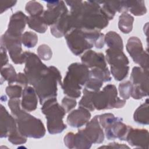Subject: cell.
<instances>
[{
  "mask_svg": "<svg viewBox=\"0 0 149 149\" xmlns=\"http://www.w3.org/2000/svg\"><path fill=\"white\" fill-rule=\"evenodd\" d=\"M132 84L130 81H126L119 85V95L123 100H127L131 95L132 91Z\"/></svg>",
  "mask_w": 149,
  "mask_h": 149,
  "instance_id": "obj_35",
  "label": "cell"
},
{
  "mask_svg": "<svg viewBox=\"0 0 149 149\" xmlns=\"http://www.w3.org/2000/svg\"><path fill=\"white\" fill-rule=\"evenodd\" d=\"M89 71L83 63L76 62L70 65L61 84L63 93L71 98H79L82 87L89 79Z\"/></svg>",
  "mask_w": 149,
  "mask_h": 149,
  "instance_id": "obj_4",
  "label": "cell"
},
{
  "mask_svg": "<svg viewBox=\"0 0 149 149\" xmlns=\"http://www.w3.org/2000/svg\"><path fill=\"white\" fill-rule=\"evenodd\" d=\"M91 101L94 109L97 110L119 108L122 104V99L118 97L116 88L113 84H108L102 91L94 92Z\"/></svg>",
  "mask_w": 149,
  "mask_h": 149,
  "instance_id": "obj_7",
  "label": "cell"
},
{
  "mask_svg": "<svg viewBox=\"0 0 149 149\" xmlns=\"http://www.w3.org/2000/svg\"><path fill=\"white\" fill-rule=\"evenodd\" d=\"M58 83L61 86L62 83L61 73L55 66H48V70L33 86L41 105L48 99L56 97Z\"/></svg>",
  "mask_w": 149,
  "mask_h": 149,
  "instance_id": "obj_5",
  "label": "cell"
},
{
  "mask_svg": "<svg viewBox=\"0 0 149 149\" xmlns=\"http://www.w3.org/2000/svg\"><path fill=\"white\" fill-rule=\"evenodd\" d=\"M126 141L132 146L142 148H148V132L144 129H133L130 126Z\"/></svg>",
  "mask_w": 149,
  "mask_h": 149,
  "instance_id": "obj_14",
  "label": "cell"
},
{
  "mask_svg": "<svg viewBox=\"0 0 149 149\" xmlns=\"http://www.w3.org/2000/svg\"><path fill=\"white\" fill-rule=\"evenodd\" d=\"M126 50L134 62L140 68L148 70V54L143 49L141 40L137 37H131L127 40Z\"/></svg>",
  "mask_w": 149,
  "mask_h": 149,
  "instance_id": "obj_10",
  "label": "cell"
},
{
  "mask_svg": "<svg viewBox=\"0 0 149 149\" xmlns=\"http://www.w3.org/2000/svg\"><path fill=\"white\" fill-rule=\"evenodd\" d=\"M1 79L8 81L9 85L13 84L16 81L17 74L16 73L13 66L10 64H8L1 68Z\"/></svg>",
  "mask_w": 149,
  "mask_h": 149,
  "instance_id": "obj_28",
  "label": "cell"
},
{
  "mask_svg": "<svg viewBox=\"0 0 149 149\" xmlns=\"http://www.w3.org/2000/svg\"><path fill=\"white\" fill-rule=\"evenodd\" d=\"M83 95L79 101V107L84 108L90 111H94L95 109L91 101V96L93 91H89L84 88L83 90Z\"/></svg>",
  "mask_w": 149,
  "mask_h": 149,
  "instance_id": "obj_33",
  "label": "cell"
},
{
  "mask_svg": "<svg viewBox=\"0 0 149 149\" xmlns=\"http://www.w3.org/2000/svg\"><path fill=\"white\" fill-rule=\"evenodd\" d=\"M17 1H1V13H2L4 11H6L9 8L15 5Z\"/></svg>",
  "mask_w": 149,
  "mask_h": 149,
  "instance_id": "obj_43",
  "label": "cell"
},
{
  "mask_svg": "<svg viewBox=\"0 0 149 149\" xmlns=\"http://www.w3.org/2000/svg\"><path fill=\"white\" fill-rule=\"evenodd\" d=\"M22 37H15L5 33L1 38V44L8 50L9 56L16 64H22L25 62L26 54L22 48Z\"/></svg>",
  "mask_w": 149,
  "mask_h": 149,
  "instance_id": "obj_9",
  "label": "cell"
},
{
  "mask_svg": "<svg viewBox=\"0 0 149 149\" xmlns=\"http://www.w3.org/2000/svg\"><path fill=\"white\" fill-rule=\"evenodd\" d=\"M37 93L34 87L26 86L23 90L21 107L24 111L30 112L34 111L37 107Z\"/></svg>",
  "mask_w": 149,
  "mask_h": 149,
  "instance_id": "obj_21",
  "label": "cell"
},
{
  "mask_svg": "<svg viewBox=\"0 0 149 149\" xmlns=\"http://www.w3.org/2000/svg\"><path fill=\"white\" fill-rule=\"evenodd\" d=\"M82 63L88 68H106L107 63L102 53L88 50L81 57Z\"/></svg>",
  "mask_w": 149,
  "mask_h": 149,
  "instance_id": "obj_18",
  "label": "cell"
},
{
  "mask_svg": "<svg viewBox=\"0 0 149 149\" xmlns=\"http://www.w3.org/2000/svg\"><path fill=\"white\" fill-rule=\"evenodd\" d=\"M77 104L76 100L69 97H65L62 100V107L65 109L66 113L70 112Z\"/></svg>",
  "mask_w": 149,
  "mask_h": 149,
  "instance_id": "obj_40",
  "label": "cell"
},
{
  "mask_svg": "<svg viewBox=\"0 0 149 149\" xmlns=\"http://www.w3.org/2000/svg\"><path fill=\"white\" fill-rule=\"evenodd\" d=\"M91 113L88 109L79 107L72 111L67 117V123L73 127H80L87 124L91 118Z\"/></svg>",
  "mask_w": 149,
  "mask_h": 149,
  "instance_id": "obj_19",
  "label": "cell"
},
{
  "mask_svg": "<svg viewBox=\"0 0 149 149\" xmlns=\"http://www.w3.org/2000/svg\"><path fill=\"white\" fill-rule=\"evenodd\" d=\"M5 91L10 99L19 98L22 96V87L18 84H9L6 87Z\"/></svg>",
  "mask_w": 149,
  "mask_h": 149,
  "instance_id": "obj_36",
  "label": "cell"
},
{
  "mask_svg": "<svg viewBox=\"0 0 149 149\" xmlns=\"http://www.w3.org/2000/svg\"><path fill=\"white\" fill-rule=\"evenodd\" d=\"M100 148H129V147L124 144H119L118 143L112 142L109 143L108 146H101Z\"/></svg>",
  "mask_w": 149,
  "mask_h": 149,
  "instance_id": "obj_44",
  "label": "cell"
},
{
  "mask_svg": "<svg viewBox=\"0 0 149 149\" xmlns=\"http://www.w3.org/2000/svg\"><path fill=\"white\" fill-rule=\"evenodd\" d=\"M25 52L27 57L24 72L28 79L29 83L34 86L48 70V67L43 63L39 56L34 53L29 51Z\"/></svg>",
  "mask_w": 149,
  "mask_h": 149,
  "instance_id": "obj_8",
  "label": "cell"
},
{
  "mask_svg": "<svg viewBox=\"0 0 149 149\" xmlns=\"http://www.w3.org/2000/svg\"><path fill=\"white\" fill-rule=\"evenodd\" d=\"M128 5L129 10L135 16H142L147 12L144 1H128Z\"/></svg>",
  "mask_w": 149,
  "mask_h": 149,
  "instance_id": "obj_29",
  "label": "cell"
},
{
  "mask_svg": "<svg viewBox=\"0 0 149 149\" xmlns=\"http://www.w3.org/2000/svg\"><path fill=\"white\" fill-rule=\"evenodd\" d=\"M134 17L127 12H124L119 17L118 27L125 34L129 33L133 29Z\"/></svg>",
  "mask_w": 149,
  "mask_h": 149,
  "instance_id": "obj_27",
  "label": "cell"
},
{
  "mask_svg": "<svg viewBox=\"0 0 149 149\" xmlns=\"http://www.w3.org/2000/svg\"><path fill=\"white\" fill-rule=\"evenodd\" d=\"M41 111L45 115L49 133H61L66 128V125L63 122L66 112L62 105L58 104L56 97L46 100L42 104Z\"/></svg>",
  "mask_w": 149,
  "mask_h": 149,
  "instance_id": "obj_6",
  "label": "cell"
},
{
  "mask_svg": "<svg viewBox=\"0 0 149 149\" xmlns=\"http://www.w3.org/2000/svg\"><path fill=\"white\" fill-rule=\"evenodd\" d=\"M65 37L69 48L76 56L81 55L94 46L101 49L105 44V36L100 31H87L73 29Z\"/></svg>",
  "mask_w": 149,
  "mask_h": 149,
  "instance_id": "obj_3",
  "label": "cell"
},
{
  "mask_svg": "<svg viewBox=\"0 0 149 149\" xmlns=\"http://www.w3.org/2000/svg\"><path fill=\"white\" fill-rule=\"evenodd\" d=\"M16 82L18 85L23 87H26L27 86V84H29L27 76L23 73H19L17 74Z\"/></svg>",
  "mask_w": 149,
  "mask_h": 149,
  "instance_id": "obj_41",
  "label": "cell"
},
{
  "mask_svg": "<svg viewBox=\"0 0 149 149\" xmlns=\"http://www.w3.org/2000/svg\"><path fill=\"white\" fill-rule=\"evenodd\" d=\"M66 3L70 7L69 15L72 29L100 31L108 26L109 20L98 1H70Z\"/></svg>",
  "mask_w": 149,
  "mask_h": 149,
  "instance_id": "obj_1",
  "label": "cell"
},
{
  "mask_svg": "<svg viewBox=\"0 0 149 149\" xmlns=\"http://www.w3.org/2000/svg\"><path fill=\"white\" fill-rule=\"evenodd\" d=\"M8 140L14 145H19L24 144L27 141V137L23 136L17 129L8 136Z\"/></svg>",
  "mask_w": 149,
  "mask_h": 149,
  "instance_id": "obj_39",
  "label": "cell"
},
{
  "mask_svg": "<svg viewBox=\"0 0 149 149\" xmlns=\"http://www.w3.org/2000/svg\"><path fill=\"white\" fill-rule=\"evenodd\" d=\"M148 100L140 105L134 111L133 119L134 122L141 125H148Z\"/></svg>",
  "mask_w": 149,
  "mask_h": 149,
  "instance_id": "obj_24",
  "label": "cell"
},
{
  "mask_svg": "<svg viewBox=\"0 0 149 149\" xmlns=\"http://www.w3.org/2000/svg\"><path fill=\"white\" fill-rule=\"evenodd\" d=\"M51 34L56 38L65 36L71 30L72 26L70 22V15L69 12L62 16L58 21L51 26Z\"/></svg>",
  "mask_w": 149,
  "mask_h": 149,
  "instance_id": "obj_22",
  "label": "cell"
},
{
  "mask_svg": "<svg viewBox=\"0 0 149 149\" xmlns=\"http://www.w3.org/2000/svg\"><path fill=\"white\" fill-rule=\"evenodd\" d=\"M129 127L130 126L122 122V118H118L116 120L104 129L105 134L108 140L119 139L121 141H125Z\"/></svg>",
  "mask_w": 149,
  "mask_h": 149,
  "instance_id": "obj_16",
  "label": "cell"
},
{
  "mask_svg": "<svg viewBox=\"0 0 149 149\" xmlns=\"http://www.w3.org/2000/svg\"><path fill=\"white\" fill-rule=\"evenodd\" d=\"M130 81L133 86L137 87L148 94V70L134 66L132 70Z\"/></svg>",
  "mask_w": 149,
  "mask_h": 149,
  "instance_id": "obj_20",
  "label": "cell"
},
{
  "mask_svg": "<svg viewBox=\"0 0 149 149\" xmlns=\"http://www.w3.org/2000/svg\"><path fill=\"white\" fill-rule=\"evenodd\" d=\"M46 2L48 9L44 12L42 17L48 26L55 24L62 16L69 12L62 1H49Z\"/></svg>",
  "mask_w": 149,
  "mask_h": 149,
  "instance_id": "obj_11",
  "label": "cell"
},
{
  "mask_svg": "<svg viewBox=\"0 0 149 149\" xmlns=\"http://www.w3.org/2000/svg\"><path fill=\"white\" fill-rule=\"evenodd\" d=\"M8 106L15 118L18 130L26 137L40 139L45 134V128L42 121L21 108L19 98L10 99Z\"/></svg>",
  "mask_w": 149,
  "mask_h": 149,
  "instance_id": "obj_2",
  "label": "cell"
},
{
  "mask_svg": "<svg viewBox=\"0 0 149 149\" xmlns=\"http://www.w3.org/2000/svg\"><path fill=\"white\" fill-rule=\"evenodd\" d=\"M29 27L39 33H44L47 30V24L45 22L42 16H29L27 20Z\"/></svg>",
  "mask_w": 149,
  "mask_h": 149,
  "instance_id": "obj_26",
  "label": "cell"
},
{
  "mask_svg": "<svg viewBox=\"0 0 149 149\" xmlns=\"http://www.w3.org/2000/svg\"><path fill=\"white\" fill-rule=\"evenodd\" d=\"M17 129L15 118L9 113L8 111L2 105H1V138L8 137Z\"/></svg>",
  "mask_w": 149,
  "mask_h": 149,
  "instance_id": "obj_15",
  "label": "cell"
},
{
  "mask_svg": "<svg viewBox=\"0 0 149 149\" xmlns=\"http://www.w3.org/2000/svg\"><path fill=\"white\" fill-rule=\"evenodd\" d=\"M90 77L97 79L104 82L111 80L110 72L108 67L106 68H92L90 71Z\"/></svg>",
  "mask_w": 149,
  "mask_h": 149,
  "instance_id": "obj_30",
  "label": "cell"
},
{
  "mask_svg": "<svg viewBox=\"0 0 149 149\" xmlns=\"http://www.w3.org/2000/svg\"><path fill=\"white\" fill-rule=\"evenodd\" d=\"M83 133L91 144H100L104 141V133L98 121V115H95L81 129Z\"/></svg>",
  "mask_w": 149,
  "mask_h": 149,
  "instance_id": "obj_12",
  "label": "cell"
},
{
  "mask_svg": "<svg viewBox=\"0 0 149 149\" xmlns=\"http://www.w3.org/2000/svg\"><path fill=\"white\" fill-rule=\"evenodd\" d=\"M105 43L109 47L108 48L114 49L123 50V40L119 34L115 31H110L108 32L104 37Z\"/></svg>",
  "mask_w": 149,
  "mask_h": 149,
  "instance_id": "obj_25",
  "label": "cell"
},
{
  "mask_svg": "<svg viewBox=\"0 0 149 149\" xmlns=\"http://www.w3.org/2000/svg\"><path fill=\"white\" fill-rule=\"evenodd\" d=\"M6 48L1 44V68L8 65V57L6 54Z\"/></svg>",
  "mask_w": 149,
  "mask_h": 149,
  "instance_id": "obj_42",
  "label": "cell"
},
{
  "mask_svg": "<svg viewBox=\"0 0 149 149\" xmlns=\"http://www.w3.org/2000/svg\"><path fill=\"white\" fill-rule=\"evenodd\" d=\"M27 20L28 16L22 11L16 12L11 16L5 33L15 37H22V33L27 23Z\"/></svg>",
  "mask_w": 149,
  "mask_h": 149,
  "instance_id": "obj_13",
  "label": "cell"
},
{
  "mask_svg": "<svg viewBox=\"0 0 149 149\" xmlns=\"http://www.w3.org/2000/svg\"><path fill=\"white\" fill-rule=\"evenodd\" d=\"M65 145L69 148H90L92 144L85 136L81 129L76 134L73 132L68 133L64 137Z\"/></svg>",
  "mask_w": 149,
  "mask_h": 149,
  "instance_id": "obj_17",
  "label": "cell"
},
{
  "mask_svg": "<svg viewBox=\"0 0 149 149\" xmlns=\"http://www.w3.org/2000/svg\"><path fill=\"white\" fill-rule=\"evenodd\" d=\"M25 10L31 16H42L44 8L42 5L36 1H30L26 3Z\"/></svg>",
  "mask_w": 149,
  "mask_h": 149,
  "instance_id": "obj_31",
  "label": "cell"
},
{
  "mask_svg": "<svg viewBox=\"0 0 149 149\" xmlns=\"http://www.w3.org/2000/svg\"><path fill=\"white\" fill-rule=\"evenodd\" d=\"M129 70L128 65L120 67L111 66V72L114 79L117 81H121L125 79L127 76Z\"/></svg>",
  "mask_w": 149,
  "mask_h": 149,
  "instance_id": "obj_34",
  "label": "cell"
},
{
  "mask_svg": "<svg viewBox=\"0 0 149 149\" xmlns=\"http://www.w3.org/2000/svg\"><path fill=\"white\" fill-rule=\"evenodd\" d=\"M22 42L27 48L34 47L38 42L37 35L32 31H26L22 37Z\"/></svg>",
  "mask_w": 149,
  "mask_h": 149,
  "instance_id": "obj_32",
  "label": "cell"
},
{
  "mask_svg": "<svg viewBox=\"0 0 149 149\" xmlns=\"http://www.w3.org/2000/svg\"><path fill=\"white\" fill-rule=\"evenodd\" d=\"M103 82L97 79L89 77V79L84 85V88L87 90L94 92L100 91L102 86Z\"/></svg>",
  "mask_w": 149,
  "mask_h": 149,
  "instance_id": "obj_37",
  "label": "cell"
},
{
  "mask_svg": "<svg viewBox=\"0 0 149 149\" xmlns=\"http://www.w3.org/2000/svg\"><path fill=\"white\" fill-rule=\"evenodd\" d=\"M105 52L106 60L111 66L120 67L129 65V59L123 52V50L108 48Z\"/></svg>",
  "mask_w": 149,
  "mask_h": 149,
  "instance_id": "obj_23",
  "label": "cell"
},
{
  "mask_svg": "<svg viewBox=\"0 0 149 149\" xmlns=\"http://www.w3.org/2000/svg\"><path fill=\"white\" fill-rule=\"evenodd\" d=\"M37 51L38 56L41 59L44 61H48L52 57V50L51 48L47 44L40 45L38 47Z\"/></svg>",
  "mask_w": 149,
  "mask_h": 149,
  "instance_id": "obj_38",
  "label": "cell"
}]
</instances>
